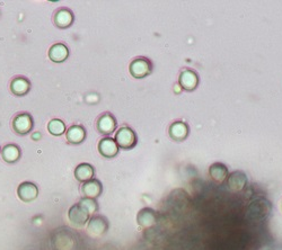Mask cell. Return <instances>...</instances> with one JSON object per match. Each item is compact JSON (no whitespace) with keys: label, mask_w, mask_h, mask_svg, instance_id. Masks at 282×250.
Masks as SVG:
<instances>
[{"label":"cell","mask_w":282,"mask_h":250,"mask_svg":"<svg viewBox=\"0 0 282 250\" xmlns=\"http://www.w3.org/2000/svg\"><path fill=\"white\" fill-rule=\"evenodd\" d=\"M41 138V134L40 133H35V134H33V139L35 140V139H40Z\"/></svg>","instance_id":"cb8c5ba5"},{"label":"cell","mask_w":282,"mask_h":250,"mask_svg":"<svg viewBox=\"0 0 282 250\" xmlns=\"http://www.w3.org/2000/svg\"><path fill=\"white\" fill-rule=\"evenodd\" d=\"M150 71H152V66L146 59H137L130 65V72L134 78H144L150 74Z\"/></svg>","instance_id":"277c9868"},{"label":"cell","mask_w":282,"mask_h":250,"mask_svg":"<svg viewBox=\"0 0 282 250\" xmlns=\"http://www.w3.org/2000/svg\"><path fill=\"white\" fill-rule=\"evenodd\" d=\"M12 92L17 96H23L29 93L30 83L25 78H15L11 84Z\"/></svg>","instance_id":"ffe728a7"},{"label":"cell","mask_w":282,"mask_h":250,"mask_svg":"<svg viewBox=\"0 0 282 250\" xmlns=\"http://www.w3.org/2000/svg\"><path fill=\"white\" fill-rule=\"evenodd\" d=\"M138 222L140 225L145 226V228H148V226H152L156 222V214L153 210L150 208H144L141 210L139 215H138Z\"/></svg>","instance_id":"44dd1931"},{"label":"cell","mask_w":282,"mask_h":250,"mask_svg":"<svg viewBox=\"0 0 282 250\" xmlns=\"http://www.w3.org/2000/svg\"><path fill=\"white\" fill-rule=\"evenodd\" d=\"M68 54H69V51H68L66 45H63L61 43H58V44H54L53 47L50 49L49 57L53 62L59 63V62L65 61L66 59L68 58Z\"/></svg>","instance_id":"7c38bea8"},{"label":"cell","mask_w":282,"mask_h":250,"mask_svg":"<svg viewBox=\"0 0 282 250\" xmlns=\"http://www.w3.org/2000/svg\"><path fill=\"white\" fill-rule=\"evenodd\" d=\"M209 174L217 183H222L226 178H228V169L221 162H216L211 165L210 169H209Z\"/></svg>","instance_id":"8fae6325"},{"label":"cell","mask_w":282,"mask_h":250,"mask_svg":"<svg viewBox=\"0 0 282 250\" xmlns=\"http://www.w3.org/2000/svg\"><path fill=\"white\" fill-rule=\"evenodd\" d=\"M13 127L17 133L26 134L33 127V120L29 114H20L14 119Z\"/></svg>","instance_id":"8992f818"},{"label":"cell","mask_w":282,"mask_h":250,"mask_svg":"<svg viewBox=\"0 0 282 250\" xmlns=\"http://www.w3.org/2000/svg\"><path fill=\"white\" fill-rule=\"evenodd\" d=\"M189 133V127L183 122H175L174 124L171 125L170 134L172 139L176 141H182L186 138Z\"/></svg>","instance_id":"e0dca14e"},{"label":"cell","mask_w":282,"mask_h":250,"mask_svg":"<svg viewBox=\"0 0 282 250\" xmlns=\"http://www.w3.org/2000/svg\"><path fill=\"white\" fill-rule=\"evenodd\" d=\"M98 150L103 157L113 158L119 152V145H117L116 141H114L112 138H105L101 140V142H99Z\"/></svg>","instance_id":"52a82bcc"},{"label":"cell","mask_w":282,"mask_h":250,"mask_svg":"<svg viewBox=\"0 0 282 250\" xmlns=\"http://www.w3.org/2000/svg\"><path fill=\"white\" fill-rule=\"evenodd\" d=\"M80 204L83 205L86 210H87L89 213H94L95 211L97 210V203L94 201L93 198H84L80 201Z\"/></svg>","instance_id":"603a6c76"},{"label":"cell","mask_w":282,"mask_h":250,"mask_svg":"<svg viewBox=\"0 0 282 250\" xmlns=\"http://www.w3.org/2000/svg\"><path fill=\"white\" fill-rule=\"evenodd\" d=\"M180 85L185 90H193L198 86V76L192 70H184L180 76Z\"/></svg>","instance_id":"9c48e42d"},{"label":"cell","mask_w":282,"mask_h":250,"mask_svg":"<svg viewBox=\"0 0 282 250\" xmlns=\"http://www.w3.org/2000/svg\"><path fill=\"white\" fill-rule=\"evenodd\" d=\"M281 210H282V204H281Z\"/></svg>","instance_id":"d4e9b609"},{"label":"cell","mask_w":282,"mask_h":250,"mask_svg":"<svg viewBox=\"0 0 282 250\" xmlns=\"http://www.w3.org/2000/svg\"><path fill=\"white\" fill-rule=\"evenodd\" d=\"M247 184V176L243 171H234L228 176L227 179V186L231 192H240L245 188Z\"/></svg>","instance_id":"3957f363"},{"label":"cell","mask_w":282,"mask_h":250,"mask_svg":"<svg viewBox=\"0 0 282 250\" xmlns=\"http://www.w3.org/2000/svg\"><path fill=\"white\" fill-rule=\"evenodd\" d=\"M85 136H86L85 129L80 125L71 126L70 129L67 131V140L69 141L70 143L78 144L80 142H83Z\"/></svg>","instance_id":"9a60e30c"},{"label":"cell","mask_w":282,"mask_h":250,"mask_svg":"<svg viewBox=\"0 0 282 250\" xmlns=\"http://www.w3.org/2000/svg\"><path fill=\"white\" fill-rule=\"evenodd\" d=\"M89 212L80 203L72 206L69 210V220L76 225H84L87 222Z\"/></svg>","instance_id":"5b68a950"},{"label":"cell","mask_w":282,"mask_h":250,"mask_svg":"<svg viewBox=\"0 0 282 250\" xmlns=\"http://www.w3.org/2000/svg\"><path fill=\"white\" fill-rule=\"evenodd\" d=\"M72 22H74V16H72V14L68 9H60V11L57 12L56 16H54V23L60 29L69 27L72 24Z\"/></svg>","instance_id":"4fadbf2b"},{"label":"cell","mask_w":282,"mask_h":250,"mask_svg":"<svg viewBox=\"0 0 282 250\" xmlns=\"http://www.w3.org/2000/svg\"><path fill=\"white\" fill-rule=\"evenodd\" d=\"M271 213V203L266 198H256L249 203L246 211V217L249 221L261 222L265 220Z\"/></svg>","instance_id":"6da1fadb"},{"label":"cell","mask_w":282,"mask_h":250,"mask_svg":"<svg viewBox=\"0 0 282 250\" xmlns=\"http://www.w3.org/2000/svg\"><path fill=\"white\" fill-rule=\"evenodd\" d=\"M93 176H94V169L89 163H81V165L77 167L75 170L76 178L79 181H84V183L92 180Z\"/></svg>","instance_id":"2e32d148"},{"label":"cell","mask_w":282,"mask_h":250,"mask_svg":"<svg viewBox=\"0 0 282 250\" xmlns=\"http://www.w3.org/2000/svg\"><path fill=\"white\" fill-rule=\"evenodd\" d=\"M107 229V222L102 216H95L90 220L88 224V231L93 234H101Z\"/></svg>","instance_id":"ac0fdd59"},{"label":"cell","mask_w":282,"mask_h":250,"mask_svg":"<svg viewBox=\"0 0 282 250\" xmlns=\"http://www.w3.org/2000/svg\"><path fill=\"white\" fill-rule=\"evenodd\" d=\"M18 196L25 202L33 201L38 196V188L32 183H23L18 187Z\"/></svg>","instance_id":"30bf717a"},{"label":"cell","mask_w":282,"mask_h":250,"mask_svg":"<svg viewBox=\"0 0 282 250\" xmlns=\"http://www.w3.org/2000/svg\"><path fill=\"white\" fill-rule=\"evenodd\" d=\"M116 127V121L111 114H104L98 119L97 129L103 134H111Z\"/></svg>","instance_id":"ba28073f"},{"label":"cell","mask_w":282,"mask_h":250,"mask_svg":"<svg viewBox=\"0 0 282 250\" xmlns=\"http://www.w3.org/2000/svg\"><path fill=\"white\" fill-rule=\"evenodd\" d=\"M2 156L6 162H15L20 159L21 150L15 144H8L3 149Z\"/></svg>","instance_id":"d6986e66"},{"label":"cell","mask_w":282,"mask_h":250,"mask_svg":"<svg viewBox=\"0 0 282 250\" xmlns=\"http://www.w3.org/2000/svg\"><path fill=\"white\" fill-rule=\"evenodd\" d=\"M83 193L87 198H95L102 193V184L96 179L86 181L83 186Z\"/></svg>","instance_id":"5bb4252c"},{"label":"cell","mask_w":282,"mask_h":250,"mask_svg":"<svg viewBox=\"0 0 282 250\" xmlns=\"http://www.w3.org/2000/svg\"><path fill=\"white\" fill-rule=\"evenodd\" d=\"M48 130L50 133H51L52 135H61L65 133V131H66V125L65 123H63L62 121L60 120H52L50 123L48 124Z\"/></svg>","instance_id":"7402d4cb"},{"label":"cell","mask_w":282,"mask_h":250,"mask_svg":"<svg viewBox=\"0 0 282 250\" xmlns=\"http://www.w3.org/2000/svg\"><path fill=\"white\" fill-rule=\"evenodd\" d=\"M115 141L121 149H131L137 143L134 132L129 127H121L116 132Z\"/></svg>","instance_id":"7a4b0ae2"}]
</instances>
